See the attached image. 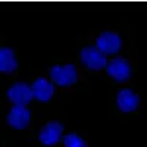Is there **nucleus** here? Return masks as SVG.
<instances>
[{
    "label": "nucleus",
    "mask_w": 147,
    "mask_h": 147,
    "mask_svg": "<svg viewBox=\"0 0 147 147\" xmlns=\"http://www.w3.org/2000/svg\"><path fill=\"white\" fill-rule=\"evenodd\" d=\"M81 62L93 71H99L107 66L106 55L94 46H88L81 50Z\"/></svg>",
    "instance_id": "nucleus-1"
},
{
    "label": "nucleus",
    "mask_w": 147,
    "mask_h": 147,
    "mask_svg": "<svg viewBox=\"0 0 147 147\" xmlns=\"http://www.w3.org/2000/svg\"><path fill=\"white\" fill-rule=\"evenodd\" d=\"M77 69L72 63H68L65 66H53L50 69V78L55 84L60 87H68L77 81Z\"/></svg>",
    "instance_id": "nucleus-2"
},
{
    "label": "nucleus",
    "mask_w": 147,
    "mask_h": 147,
    "mask_svg": "<svg viewBox=\"0 0 147 147\" xmlns=\"http://www.w3.org/2000/svg\"><path fill=\"white\" fill-rule=\"evenodd\" d=\"M109 77H112L118 82L128 81L131 77V65L127 59L124 57H115L112 59L106 66Z\"/></svg>",
    "instance_id": "nucleus-3"
},
{
    "label": "nucleus",
    "mask_w": 147,
    "mask_h": 147,
    "mask_svg": "<svg viewBox=\"0 0 147 147\" xmlns=\"http://www.w3.org/2000/svg\"><path fill=\"white\" fill-rule=\"evenodd\" d=\"M121 46H122V41H121V37L115 32H110V31H106V32H102L96 40V47L102 50L105 55H115L121 50Z\"/></svg>",
    "instance_id": "nucleus-4"
},
{
    "label": "nucleus",
    "mask_w": 147,
    "mask_h": 147,
    "mask_svg": "<svg viewBox=\"0 0 147 147\" xmlns=\"http://www.w3.org/2000/svg\"><path fill=\"white\" fill-rule=\"evenodd\" d=\"M32 97V88L25 82H16L7 90V99L13 105L27 106Z\"/></svg>",
    "instance_id": "nucleus-5"
},
{
    "label": "nucleus",
    "mask_w": 147,
    "mask_h": 147,
    "mask_svg": "<svg viewBox=\"0 0 147 147\" xmlns=\"http://www.w3.org/2000/svg\"><path fill=\"white\" fill-rule=\"evenodd\" d=\"M30 119H31V112L27 109V106L15 105L7 115V124L15 129H24L30 125Z\"/></svg>",
    "instance_id": "nucleus-6"
},
{
    "label": "nucleus",
    "mask_w": 147,
    "mask_h": 147,
    "mask_svg": "<svg viewBox=\"0 0 147 147\" xmlns=\"http://www.w3.org/2000/svg\"><path fill=\"white\" fill-rule=\"evenodd\" d=\"M62 131H63V125L57 121H52L41 128L38 134V140L44 146H55L59 143L60 137H62Z\"/></svg>",
    "instance_id": "nucleus-7"
},
{
    "label": "nucleus",
    "mask_w": 147,
    "mask_h": 147,
    "mask_svg": "<svg viewBox=\"0 0 147 147\" xmlns=\"http://www.w3.org/2000/svg\"><path fill=\"white\" fill-rule=\"evenodd\" d=\"M116 105L124 113H129V112H134L138 107L140 97L132 90H128V88L121 90L116 96Z\"/></svg>",
    "instance_id": "nucleus-8"
},
{
    "label": "nucleus",
    "mask_w": 147,
    "mask_h": 147,
    "mask_svg": "<svg viewBox=\"0 0 147 147\" xmlns=\"http://www.w3.org/2000/svg\"><path fill=\"white\" fill-rule=\"evenodd\" d=\"M31 88H32V96L35 97V100H38L41 103L49 102L53 97V93H55L53 84L49 82L44 78H37L34 81V84L31 85Z\"/></svg>",
    "instance_id": "nucleus-9"
},
{
    "label": "nucleus",
    "mask_w": 147,
    "mask_h": 147,
    "mask_svg": "<svg viewBox=\"0 0 147 147\" xmlns=\"http://www.w3.org/2000/svg\"><path fill=\"white\" fill-rule=\"evenodd\" d=\"M18 68V60L15 57V53L9 47L0 49V72L10 74Z\"/></svg>",
    "instance_id": "nucleus-10"
},
{
    "label": "nucleus",
    "mask_w": 147,
    "mask_h": 147,
    "mask_svg": "<svg viewBox=\"0 0 147 147\" xmlns=\"http://www.w3.org/2000/svg\"><path fill=\"white\" fill-rule=\"evenodd\" d=\"M63 146L65 147H87V143L80 136H77L75 132H69L63 138Z\"/></svg>",
    "instance_id": "nucleus-11"
}]
</instances>
